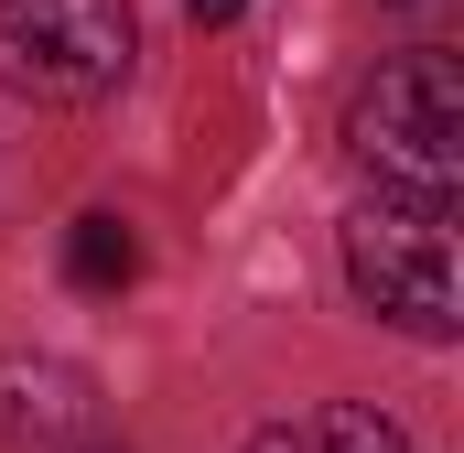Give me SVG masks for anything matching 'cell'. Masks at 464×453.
Wrapping results in <instances>:
<instances>
[{
	"instance_id": "cell-2",
	"label": "cell",
	"mask_w": 464,
	"mask_h": 453,
	"mask_svg": "<svg viewBox=\"0 0 464 453\" xmlns=\"http://www.w3.org/2000/svg\"><path fill=\"white\" fill-rule=\"evenodd\" d=\"M140 54V11L130 0H0V87L87 109L109 98Z\"/></svg>"
},
{
	"instance_id": "cell-5",
	"label": "cell",
	"mask_w": 464,
	"mask_h": 453,
	"mask_svg": "<svg viewBox=\"0 0 464 453\" xmlns=\"http://www.w3.org/2000/svg\"><path fill=\"white\" fill-rule=\"evenodd\" d=\"M314 453H411V443H400V421H378L367 400H335L324 432H314Z\"/></svg>"
},
{
	"instance_id": "cell-7",
	"label": "cell",
	"mask_w": 464,
	"mask_h": 453,
	"mask_svg": "<svg viewBox=\"0 0 464 453\" xmlns=\"http://www.w3.org/2000/svg\"><path fill=\"white\" fill-rule=\"evenodd\" d=\"M248 453H314L303 432H248Z\"/></svg>"
},
{
	"instance_id": "cell-4",
	"label": "cell",
	"mask_w": 464,
	"mask_h": 453,
	"mask_svg": "<svg viewBox=\"0 0 464 453\" xmlns=\"http://www.w3.org/2000/svg\"><path fill=\"white\" fill-rule=\"evenodd\" d=\"M65 281H76V292H130V281H140V237L119 217H76L65 226Z\"/></svg>"
},
{
	"instance_id": "cell-3",
	"label": "cell",
	"mask_w": 464,
	"mask_h": 453,
	"mask_svg": "<svg viewBox=\"0 0 464 453\" xmlns=\"http://www.w3.org/2000/svg\"><path fill=\"white\" fill-rule=\"evenodd\" d=\"M346 281L356 303L400 335H454V226L443 206H411V195H367L346 217Z\"/></svg>"
},
{
	"instance_id": "cell-1",
	"label": "cell",
	"mask_w": 464,
	"mask_h": 453,
	"mask_svg": "<svg viewBox=\"0 0 464 453\" xmlns=\"http://www.w3.org/2000/svg\"><path fill=\"white\" fill-rule=\"evenodd\" d=\"M346 151L378 173V195L454 206V184H464V65L454 54L378 65L356 87V109H346Z\"/></svg>"
},
{
	"instance_id": "cell-6",
	"label": "cell",
	"mask_w": 464,
	"mask_h": 453,
	"mask_svg": "<svg viewBox=\"0 0 464 453\" xmlns=\"http://www.w3.org/2000/svg\"><path fill=\"white\" fill-rule=\"evenodd\" d=\"M184 11H195V33H227V22L248 11V0H184Z\"/></svg>"
}]
</instances>
